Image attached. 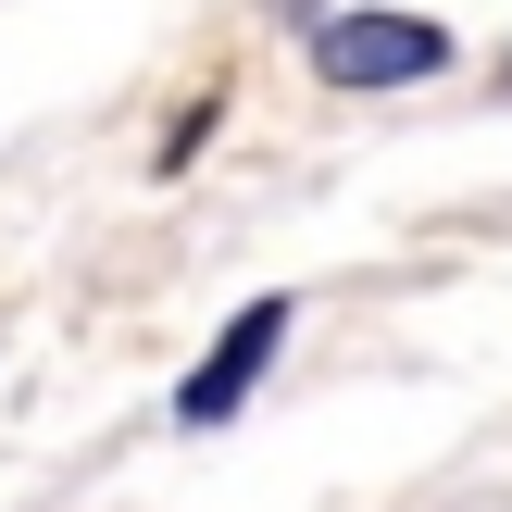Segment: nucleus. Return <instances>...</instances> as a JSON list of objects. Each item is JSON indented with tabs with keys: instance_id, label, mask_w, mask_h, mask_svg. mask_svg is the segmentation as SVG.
Segmentation results:
<instances>
[{
	"instance_id": "1",
	"label": "nucleus",
	"mask_w": 512,
	"mask_h": 512,
	"mask_svg": "<svg viewBox=\"0 0 512 512\" xmlns=\"http://www.w3.org/2000/svg\"><path fill=\"white\" fill-rule=\"evenodd\" d=\"M313 75L325 88H425V75H450V25H425V13H313Z\"/></svg>"
},
{
	"instance_id": "2",
	"label": "nucleus",
	"mask_w": 512,
	"mask_h": 512,
	"mask_svg": "<svg viewBox=\"0 0 512 512\" xmlns=\"http://www.w3.org/2000/svg\"><path fill=\"white\" fill-rule=\"evenodd\" d=\"M275 338H288V300H238V313H225V338H213V363L188 375V388H175V425H238V400L263 388V363H275Z\"/></svg>"
},
{
	"instance_id": "3",
	"label": "nucleus",
	"mask_w": 512,
	"mask_h": 512,
	"mask_svg": "<svg viewBox=\"0 0 512 512\" xmlns=\"http://www.w3.org/2000/svg\"><path fill=\"white\" fill-rule=\"evenodd\" d=\"M313 13H325V0H313Z\"/></svg>"
}]
</instances>
